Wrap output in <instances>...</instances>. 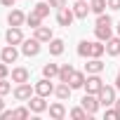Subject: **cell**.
<instances>
[{"instance_id": "36", "label": "cell", "mask_w": 120, "mask_h": 120, "mask_svg": "<svg viewBox=\"0 0 120 120\" xmlns=\"http://www.w3.org/2000/svg\"><path fill=\"white\" fill-rule=\"evenodd\" d=\"M0 118H3V120H10V118H12V111H3V113H0Z\"/></svg>"}, {"instance_id": "6", "label": "cell", "mask_w": 120, "mask_h": 120, "mask_svg": "<svg viewBox=\"0 0 120 120\" xmlns=\"http://www.w3.org/2000/svg\"><path fill=\"white\" fill-rule=\"evenodd\" d=\"M73 19H75V14H73V7H61V10H56V24L59 26H71L73 24Z\"/></svg>"}, {"instance_id": "7", "label": "cell", "mask_w": 120, "mask_h": 120, "mask_svg": "<svg viewBox=\"0 0 120 120\" xmlns=\"http://www.w3.org/2000/svg\"><path fill=\"white\" fill-rule=\"evenodd\" d=\"M5 40H7V45H21V42H24L21 26H10V28L5 31Z\"/></svg>"}, {"instance_id": "28", "label": "cell", "mask_w": 120, "mask_h": 120, "mask_svg": "<svg viewBox=\"0 0 120 120\" xmlns=\"http://www.w3.org/2000/svg\"><path fill=\"white\" fill-rule=\"evenodd\" d=\"M90 47H92L90 40H80V42H78V54L85 56V59H90Z\"/></svg>"}, {"instance_id": "38", "label": "cell", "mask_w": 120, "mask_h": 120, "mask_svg": "<svg viewBox=\"0 0 120 120\" xmlns=\"http://www.w3.org/2000/svg\"><path fill=\"white\" fill-rule=\"evenodd\" d=\"M5 111V101H3V94H0V113Z\"/></svg>"}, {"instance_id": "19", "label": "cell", "mask_w": 120, "mask_h": 120, "mask_svg": "<svg viewBox=\"0 0 120 120\" xmlns=\"http://www.w3.org/2000/svg\"><path fill=\"white\" fill-rule=\"evenodd\" d=\"M33 38H38L40 42H49L54 35H52V28H49V26H38L35 33H33Z\"/></svg>"}, {"instance_id": "34", "label": "cell", "mask_w": 120, "mask_h": 120, "mask_svg": "<svg viewBox=\"0 0 120 120\" xmlns=\"http://www.w3.org/2000/svg\"><path fill=\"white\" fill-rule=\"evenodd\" d=\"M7 75H10V66L3 61V64H0V78H7Z\"/></svg>"}, {"instance_id": "9", "label": "cell", "mask_w": 120, "mask_h": 120, "mask_svg": "<svg viewBox=\"0 0 120 120\" xmlns=\"http://www.w3.org/2000/svg\"><path fill=\"white\" fill-rule=\"evenodd\" d=\"M28 108H31V113H45V111H47V101H45V97H40V94L31 97V99H28Z\"/></svg>"}, {"instance_id": "13", "label": "cell", "mask_w": 120, "mask_h": 120, "mask_svg": "<svg viewBox=\"0 0 120 120\" xmlns=\"http://www.w3.org/2000/svg\"><path fill=\"white\" fill-rule=\"evenodd\" d=\"M90 12H92V10H90V5H87V0H78V3L73 5V14H75V19H87Z\"/></svg>"}, {"instance_id": "41", "label": "cell", "mask_w": 120, "mask_h": 120, "mask_svg": "<svg viewBox=\"0 0 120 120\" xmlns=\"http://www.w3.org/2000/svg\"><path fill=\"white\" fill-rule=\"evenodd\" d=\"M118 35H120V21H118Z\"/></svg>"}, {"instance_id": "35", "label": "cell", "mask_w": 120, "mask_h": 120, "mask_svg": "<svg viewBox=\"0 0 120 120\" xmlns=\"http://www.w3.org/2000/svg\"><path fill=\"white\" fill-rule=\"evenodd\" d=\"M111 10H120V0H106Z\"/></svg>"}, {"instance_id": "40", "label": "cell", "mask_w": 120, "mask_h": 120, "mask_svg": "<svg viewBox=\"0 0 120 120\" xmlns=\"http://www.w3.org/2000/svg\"><path fill=\"white\" fill-rule=\"evenodd\" d=\"M115 108H118V113H120V99H115V104H113Z\"/></svg>"}, {"instance_id": "8", "label": "cell", "mask_w": 120, "mask_h": 120, "mask_svg": "<svg viewBox=\"0 0 120 120\" xmlns=\"http://www.w3.org/2000/svg\"><path fill=\"white\" fill-rule=\"evenodd\" d=\"M40 45H42V42H40L38 38L24 40V42H21V52H24L26 56H38V54H40Z\"/></svg>"}, {"instance_id": "27", "label": "cell", "mask_w": 120, "mask_h": 120, "mask_svg": "<svg viewBox=\"0 0 120 120\" xmlns=\"http://www.w3.org/2000/svg\"><path fill=\"white\" fill-rule=\"evenodd\" d=\"M26 24H28L31 28H38V26H42V19H40V17L31 10V14H26Z\"/></svg>"}, {"instance_id": "10", "label": "cell", "mask_w": 120, "mask_h": 120, "mask_svg": "<svg viewBox=\"0 0 120 120\" xmlns=\"http://www.w3.org/2000/svg\"><path fill=\"white\" fill-rule=\"evenodd\" d=\"M35 94H40V97H49V94H54V85L49 82V78H42V80L35 82Z\"/></svg>"}, {"instance_id": "39", "label": "cell", "mask_w": 120, "mask_h": 120, "mask_svg": "<svg viewBox=\"0 0 120 120\" xmlns=\"http://www.w3.org/2000/svg\"><path fill=\"white\" fill-rule=\"evenodd\" d=\"M115 87L120 90V71H118V78H115Z\"/></svg>"}, {"instance_id": "15", "label": "cell", "mask_w": 120, "mask_h": 120, "mask_svg": "<svg viewBox=\"0 0 120 120\" xmlns=\"http://www.w3.org/2000/svg\"><path fill=\"white\" fill-rule=\"evenodd\" d=\"M28 78H31V73H28V68H24V66H17V68H12V82H28Z\"/></svg>"}, {"instance_id": "24", "label": "cell", "mask_w": 120, "mask_h": 120, "mask_svg": "<svg viewBox=\"0 0 120 120\" xmlns=\"http://www.w3.org/2000/svg\"><path fill=\"white\" fill-rule=\"evenodd\" d=\"M33 12L40 17V19H45V17H49V3H42V0H40V3L33 7Z\"/></svg>"}, {"instance_id": "25", "label": "cell", "mask_w": 120, "mask_h": 120, "mask_svg": "<svg viewBox=\"0 0 120 120\" xmlns=\"http://www.w3.org/2000/svg\"><path fill=\"white\" fill-rule=\"evenodd\" d=\"M42 75L49 78V80L56 78V75H59V66H56V64H45V66H42Z\"/></svg>"}, {"instance_id": "33", "label": "cell", "mask_w": 120, "mask_h": 120, "mask_svg": "<svg viewBox=\"0 0 120 120\" xmlns=\"http://www.w3.org/2000/svg\"><path fill=\"white\" fill-rule=\"evenodd\" d=\"M47 3H49V7H54V10L66 7V0H47Z\"/></svg>"}, {"instance_id": "14", "label": "cell", "mask_w": 120, "mask_h": 120, "mask_svg": "<svg viewBox=\"0 0 120 120\" xmlns=\"http://www.w3.org/2000/svg\"><path fill=\"white\" fill-rule=\"evenodd\" d=\"M7 24H10V26H24V24H26V14H24L21 10H12V12L7 14Z\"/></svg>"}, {"instance_id": "16", "label": "cell", "mask_w": 120, "mask_h": 120, "mask_svg": "<svg viewBox=\"0 0 120 120\" xmlns=\"http://www.w3.org/2000/svg\"><path fill=\"white\" fill-rule=\"evenodd\" d=\"M85 80H87V75H85L82 71H73V75H71L68 85H71L73 90H82V87H85Z\"/></svg>"}, {"instance_id": "23", "label": "cell", "mask_w": 120, "mask_h": 120, "mask_svg": "<svg viewBox=\"0 0 120 120\" xmlns=\"http://www.w3.org/2000/svg\"><path fill=\"white\" fill-rule=\"evenodd\" d=\"M108 7V3L106 0H90V10L94 12V14H104V10Z\"/></svg>"}, {"instance_id": "20", "label": "cell", "mask_w": 120, "mask_h": 120, "mask_svg": "<svg viewBox=\"0 0 120 120\" xmlns=\"http://www.w3.org/2000/svg\"><path fill=\"white\" fill-rule=\"evenodd\" d=\"M106 54H108V56H118V54H120V35L106 40Z\"/></svg>"}, {"instance_id": "22", "label": "cell", "mask_w": 120, "mask_h": 120, "mask_svg": "<svg viewBox=\"0 0 120 120\" xmlns=\"http://www.w3.org/2000/svg\"><path fill=\"white\" fill-rule=\"evenodd\" d=\"M73 71H75V68H73L71 64L59 66V75H56V78H59V82H68V80H71V75H73Z\"/></svg>"}, {"instance_id": "37", "label": "cell", "mask_w": 120, "mask_h": 120, "mask_svg": "<svg viewBox=\"0 0 120 120\" xmlns=\"http://www.w3.org/2000/svg\"><path fill=\"white\" fill-rule=\"evenodd\" d=\"M0 3H3V5H5V7H12V5H14V3H17V0H0Z\"/></svg>"}, {"instance_id": "12", "label": "cell", "mask_w": 120, "mask_h": 120, "mask_svg": "<svg viewBox=\"0 0 120 120\" xmlns=\"http://www.w3.org/2000/svg\"><path fill=\"white\" fill-rule=\"evenodd\" d=\"M101 71H104L101 56H90V61L85 64V73H101Z\"/></svg>"}, {"instance_id": "11", "label": "cell", "mask_w": 120, "mask_h": 120, "mask_svg": "<svg viewBox=\"0 0 120 120\" xmlns=\"http://www.w3.org/2000/svg\"><path fill=\"white\" fill-rule=\"evenodd\" d=\"M17 56H19V52H17L14 45H7V47H3V52H0V59H3L5 64H14Z\"/></svg>"}, {"instance_id": "26", "label": "cell", "mask_w": 120, "mask_h": 120, "mask_svg": "<svg viewBox=\"0 0 120 120\" xmlns=\"http://www.w3.org/2000/svg\"><path fill=\"white\" fill-rule=\"evenodd\" d=\"M106 52V45L101 42V40H97V42H92V47H90V56H101Z\"/></svg>"}, {"instance_id": "17", "label": "cell", "mask_w": 120, "mask_h": 120, "mask_svg": "<svg viewBox=\"0 0 120 120\" xmlns=\"http://www.w3.org/2000/svg\"><path fill=\"white\" fill-rule=\"evenodd\" d=\"M49 118H54V120H64V118H66V106H64L61 101L52 104V106H49Z\"/></svg>"}, {"instance_id": "18", "label": "cell", "mask_w": 120, "mask_h": 120, "mask_svg": "<svg viewBox=\"0 0 120 120\" xmlns=\"http://www.w3.org/2000/svg\"><path fill=\"white\" fill-rule=\"evenodd\" d=\"M71 92H73V87H71L68 82H59V85L54 87V94H56V99H61V101H66V99L71 97Z\"/></svg>"}, {"instance_id": "30", "label": "cell", "mask_w": 120, "mask_h": 120, "mask_svg": "<svg viewBox=\"0 0 120 120\" xmlns=\"http://www.w3.org/2000/svg\"><path fill=\"white\" fill-rule=\"evenodd\" d=\"M71 118H75V120H85V118H90V113H87L82 106H78V108L71 111Z\"/></svg>"}, {"instance_id": "32", "label": "cell", "mask_w": 120, "mask_h": 120, "mask_svg": "<svg viewBox=\"0 0 120 120\" xmlns=\"http://www.w3.org/2000/svg\"><path fill=\"white\" fill-rule=\"evenodd\" d=\"M10 92H12V85H10L5 78H0V94L5 97V94H10Z\"/></svg>"}, {"instance_id": "31", "label": "cell", "mask_w": 120, "mask_h": 120, "mask_svg": "<svg viewBox=\"0 0 120 120\" xmlns=\"http://www.w3.org/2000/svg\"><path fill=\"white\" fill-rule=\"evenodd\" d=\"M104 118H106V120H118V118H120V113H118V108H115V106H113V108H111V106H106Z\"/></svg>"}, {"instance_id": "4", "label": "cell", "mask_w": 120, "mask_h": 120, "mask_svg": "<svg viewBox=\"0 0 120 120\" xmlns=\"http://www.w3.org/2000/svg\"><path fill=\"white\" fill-rule=\"evenodd\" d=\"M33 92H35V87H31L28 82H19V85L14 87V99H17V101H28V99L33 97Z\"/></svg>"}, {"instance_id": "5", "label": "cell", "mask_w": 120, "mask_h": 120, "mask_svg": "<svg viewBox=\"0 0 120 120\" xmlns=\"http://www.w3.org/2000/svg\"><path fill=\"white\" fill-rule=\"evenodd\" d=\"M80 106H82L90 115H94V113L99 111V106H101V104H99V97H97V94H87V92H85V97H82Z\"/></svg>"}, {"instance_id": "21", "label": "cell", "mask_w": 120, "mask_h": 120, "mask_svg": "<svg viewBox=\"0 0 120 120\" xmlns=\"http://www.w3.org/2000/svg\"><path fill=\"white\" fill-rule=\"evenodd\" d=\"M49 54L52 56H61L64 54V40L61 38H52L49 40Z\"/></svg>"}, {"instance_id": "3", "label": "cell", "mask_w": 120, "mask_h": 120, "mask_svg": "<svg viewBox=\"0 0 120 120\" xmlns=\"http://www.w3.org/2000/svg\"><path fill=\"white\" fill-rule=\"evenodd\" d=\"M99 104L106 108V106H113L115 104V87H111V85H104L101 90H99Z\"/></svg>"}, {"instance_id": "1", "label": "cell", "mask_w": 120, "mask_h": 120, "mask_svg": "<svg viewBox=\"0 0 120 120\" xmlns=\"http://www.w3.org/2000/svg\"><path fill=\"white\" fill-rule=\"evenodd\" d=\"M113 19L108 17V14H97V26H94V35H97V40H101V42H106L108 38H113Z\"/></svg>"}, {"instance_id": "2", "label": "cell", "mask_w": 120, "mask_h": 120, "mask_svg": "<svg viewBox=\"0 0 120 120\" xmlns=\"http://www.w3.org/2000/svg\"><path fill=\"white\" fill-rule=\"evenodd\" d=\"M104 87V80L99 78V73H87V80H85V92L87 94H99V90Z\"/></svg>"}, {"instance_id": "29", "label": "cell", "mask_w": 120, "mask_h": 120, "mask_svg": "<svg viewBox=\"0 0 120 120\" xmlns=\"http://www.w3.org/2000/svg\"><path fill=\"white\" fill-rule=\"evenodd\" d=\"M31 115V108L28 106H21V108H14L12 111V118H17V120H24V118H28Z\"/></svg>"}]
</instances>
